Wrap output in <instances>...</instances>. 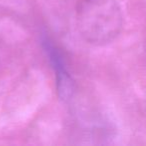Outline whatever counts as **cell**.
Returning <instances> with one entry per match:
<instances>
[{
	"instance_id": "6da1fadb",
	"label": "cell",
	"mask_w": 146,
	"mask_h": 146,
	"mask_svg": "<svg viewBox=\"0 0 146 146\" xmlns=\"http://www.w3.org/2000/svg\"><path fill=\"white\" fill-rule=\"evenodd\" d=\"M123 23L116 0H81L77 10L80 35L90 44L111 42L120 33Z\"/></svg>"
}]
</instances>
